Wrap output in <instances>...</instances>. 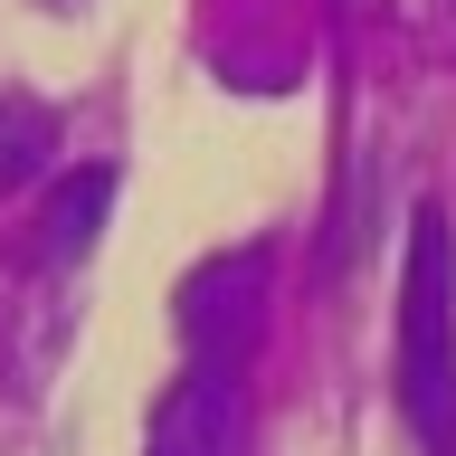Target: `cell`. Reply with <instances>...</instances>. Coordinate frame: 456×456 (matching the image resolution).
<instances>
[{
  "mask_svg": "<svg viewBox=\"0 0 456 456\" xmlns=\"http://www.w3.org/2000/svg\"><path fill=\"white\" fill-rule=\"evenodd\" d=\"M399 419L428 456H456V238L447 209L409 219L399 266Z\"/></svg>",
  "mask_w": 456,
  "mask_h": 456,
  "instance_id": "cell-1",
  "label": "cell"
},
{
  "mask_svg": "<svg viewBox=\"0 0 456 456\" xmlns=\"http://www.w3.org/2000/svg\"><path fill=\"white\" fill-rule=\"evenodd\" d=\"M142 456H248V390H238V370H181L152 409V437Z\"/></svg>",
  "mask_w": 456,
  "mask_h": 456,
  "instance_id": "cell-2",
  "label": "cell"
},
{
  "mask_svg": "<svg viewBox=\"0 0 456 456\" xmlns=\"http://www.w3.org/2000/svg\"><path fill=\"white\" fill-rule=\"evenodd\" d=\"M256 305H266V248H238L219 266H200L181 285V333L191 352H209V370H238V352L256 342Z\"/></svg>",
  "mask_w": 456,
  "mask_h": 456,
  "instance_id": "cell-3",
  "label": "cell"
},
{
  "mask_svg": "<svg viewBox=\"0 0 456 456\" xmlns=\"http://www.w3.org/2000/svg\"><path fill=\"white\" fill-rule=\"evenodd\" d=\"M105 209H114V171L57 181V200L38 209V266H77V256L105 238Z\"/></svg>",
  "mask_w": 456,
  "mask_h": 456,
  "instance_id": "cell-4",
  "label": "cell"
},
{
  "mask_svg": "<svg viewBox=\"0 0 456 456\" xmlns=\"http://www.w3.org/2000/svg\"><path fill=\"white\" fill-rule=\"evenodd\" d=\"M48 152H57V114L38 95H20V86H0V200L20 191V181H38Z\"/></svg>",
  "mask_w": 456,
  "mask_h": 456,
  "instance_id": "cell-5",
  "label": "cell"
}]
</instances>
